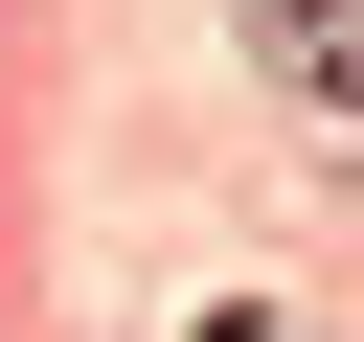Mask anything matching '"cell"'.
Listing matches in <instances>:
<instances>
[{
    "mask_svg": "<svg viewBox=\"0 0 364 342\" xmlns=\"http://www.w3.org/2000/svg\"><path fill=\"white\" fill-rule=\"evenodd\" d=\"M273 68H296V91H341V114H364V0H273Z\"/></svg>",
    "mask_w": 364,
    "mask_h": 342,
    "instance_id": "cell-1",
    "label": "cell"
}]
</instances>
